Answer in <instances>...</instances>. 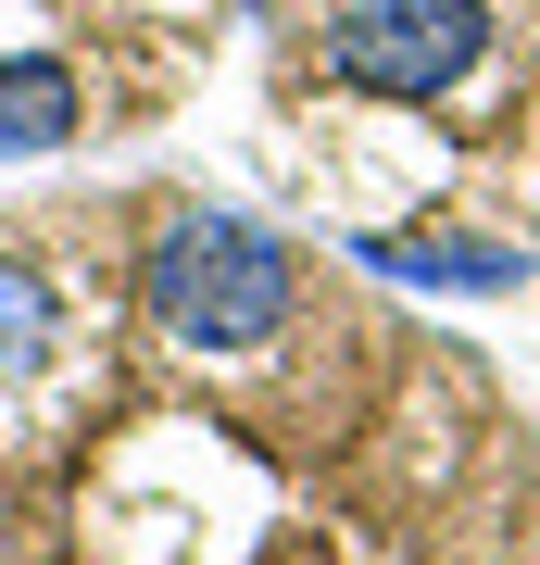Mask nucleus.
<instances>
[{"label": "nucleus", "mask_w": 540, "mask_h": 565, "mask_svg": "<svg viewBox=\"0 0 540 565\" xmlns=\"http://www.w3.org/2000/svg\"><path fill=\"white\" fill-rule=\"evenodd\" d=\"M378 277H415V289H528V252L516 239H352Z\"/></svg>", "instance_id": "20e7f679"}, {"label": "nucleus", "mask_w": 540, "mask_h": 565, "mask_svg": "<svg viewBox=\"0 0 540 565\" xmlns=\"http://www.w3.org/2000/svg\"><path fill=\"white\" fill-rule=\"evenodd\" d=\"M76 114H88L76 63H51V51H0V163L63 151V139H76Z\"/></svg>", "instance_id": "7ed1b4c3"}, {"label": "nucleus", "mask_w": 540, "mask_h": 565, "mask_svg": "<svg viewBox=\"0 0 540 565\" xmlns=\"http://www.w3.org/2000/svg\"><path fill=\"white\" fill-rule=\"evenodd\" d=\"M139 302L177 352H264L289 327V239L252 214H163V239L139 264Z\"/></svg>", "instance_id": "f257e3e1"}, {"label": "nucleus", "mask_w": 540, "mask_h": 565, "mask_svg": "<svg viewBox=\"0 0 540 565\" xmlns=\"http://www.w3.org/2000/svg\"><path fill=\"white\" fill-rule=\"evenodd\" d=\"M490 63V0H340L327 76L364 102H441Z\"/></svg>", "instance_id": "f03ea898"}, {"label": "nucleus", "mask_w": 540, "mask_h": 565, "mask_svg": "<svg viewBox=\"0 0 540 565\" xmlns=\"http://www.w3.org/2000/svg\"><path fill=\"white\" fill-rule=\"evenodd\" d=\"M51 364V289L25 264H0V390H25Z\"/></svg>", "instance_id": "39448f33"}]
</instances>
